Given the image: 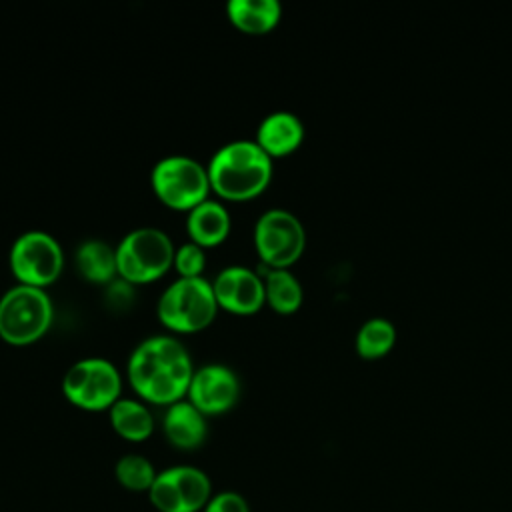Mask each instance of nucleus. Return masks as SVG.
Instances as JSON below:
<instances>
[{
	"label": "nucleus",
	"mask_w": 512,
	"mask_h": 512,
	"mask_svg": "<svg viewBox=\"0 0 512 512\" xmlns=\"http://www.w3.org/2000/svg\"><path fill=\"white\" fill-rule=\"evenodd\" d=\"M212 494L208 474L190 464L160 470L148 490V498L158 512H202Z\"/></svg>",
	"instance_id": "nucleus-10"
},
{
	"label": "nucleus",
	"mask_w": 512,
	"mask_h": 512,
	"mask_svg": "<svg viewBox=\"0 0 512 512\" xmlns=\"http://www.w3.org/2000/svg\"><path fill=\"white\" fill-rule=\"evenodd\" d=\"M172 266L176 268L180 278H198V276H202V272L206 268L204 248L194 244V242H186V244L178 246L176 252H174V264Z\"/></svg>",
	"instance_id": "nucleus-22"
},
{
	"label": "nucleus",
	"mask_w": 512,
	"mask_h": 512,
	"mask_svg": "<svg viewBox=\"0 0 512 512\" xmlns=\"http://www.w3.org/2000/svg\"><path fill=\"white\" fill-rule=\"evenodd\" d=\"M230 226V212L224 208V204L210 198L194 206L186 216V232L190 242L202 248L218 246L224 242L230 234Z\"/></svg>",
	"instance_id": "nucleus-15"
},
{
	"label": "nucleus",
	"mask_w": 512,
	"mask_h": 512,
	"mask_svg": "<svg viewBox=\"0 0 512 512\" xmlns=\"http://www.w3.org/2000/svg\"><path fill=\"white\" fill-rule=\"evenodd\" d=\"M116 482L128 492H146L152 488L158 470L142 454H124L114 466Z\"/></svg>",
	"instance_id": "nucleus-21"
},
{
	"label": "nucleus",
	"mask_w": 512,
	"mask_h": 512,
	"mask_svg": "<svg viewBox=\"0 0 512 512\" xmlns=\"http://www.w3.org/2000/svg\"><path fill=\"white\" fill-rule=\"evenodd\" d=\"M212 288L218 308L238 316L254 314L266 302L264 278L256 270H250L248 266L234 264L222 268L216 274Z\"/></svg>",
	"instance_id": "nucleus-12"
},
{
	"label": "nucleus",
	"mask_w": 512,
	"mask_h": 512,
	"mask_svg": "<svg viewBox=\"0 0 512 512\" xmlns=\"http://www.w3.org/2000/svg\"><path fill=\"white\" fill-rule=\"evenodd\" d=\"M132 296H134L132 284L126 282V280L112 282L108 292H106V298L110 300V304H128L132 300Z\"/></svg>",
	"instance_id": "nucleus-24"
},
{
	"label": "nucleus",
	"mask_w": 512,
	"mask_h": 512,
	"mask_svg": "<svg viewBox=\"0 0 512 512\" xmlns=\"http://www.w3.org/2000/svg\"><path fill=\"white\" fill-rule=\"evenodd\" d=\"M150 184L162 204L180 212H190L208 200V192L212 190L206 166L184 154L160 158L152 166Z\"/></svg>",
	"instance_id": "nucleus-6"
},
{
	"label": "nucleus",
	"mask_w": 512,
	"mask_h": 512,
	"mask_svg": "<svg viewBox=\"0 0 512 512\" xmlns=\"http://www.w3.org/2000/svg\"><path fill=\"white\" fill-rule=\"evenodd\" d=\"M8 262L18 284L46 288L64 268V250L52 234L28 230L12 242Z\"/></svg>",
	"instance_id": "nucleus-8"
},
{
	"label": "nucleus",
	"mask_w": 512,
	"mask_h": 512,
	"mask_svg": "<svg viewBox=\"0 0 512 512\" xmlns=\"http://www.w3.org/2000/svg\"><path fill=\"white\" fill-rule=\"evenodd\" d=\"M122 376L120 370L106 358L90 356L74 362L62 378V394L82 410H110L120 400Z\"/></svg>",
	"instance_id": "nucleus-7"
},
{
	"label": "nucleus",
	"mask_w": 512,
	"mask_h": 512,
	"mask_svg": "<svg viewBox=\"0 0 512 512\" xmlns=\"http://www.w3.org/2000/svg\"><path fill=\"white\" fill-rule=\"evenodd\" d=\"M172 238L154 226L130 230L116 246V264L122 280L148 284L164 276L174 264Z\"/></svg>",
	"instance_id": "nucleus-5"
},
{
	"label": "nucleus",
	"mask_w": 512,
	"mask_h": 512,
	"mask_svg": "<svg viewBox=\"0 0 512 512\" xmlns=\"http://www.w3.org/2000/svg\"><path fill=\"white\" fill-rule=\"evenodd\" d=\"M54 318L52 298L44 288L16 284L0 298V338L12 346L40 340Z\"/></svg>",
	"instance_id": "nucleus-4"
},
{
	"label": "nucleus",
	"mask_w": 512,
	"mask_h": 512,
	"mask_svg": "<svg viewBox=\"0 0 512 512\" xmlns=\"http://www.w3.org/2000/svg\"><path fill=\"white\" fill-rule=\"evenodd\" d=\"M264 278L266 304L278 314H292L300 308L304 292L300 280L288 268H268L260 274Z\"/></svg>",
	"instance_id": "nucleus-19"
},
{
	"label": "nucleus",
	"mask_w": 512,
	"mask_h": 512,
	"mask_svg": "<svg viewBox=\"0 0 512 512\" xmlns=\"http://www.w3.org/2000/svg\"><path fill=\"white\" fill-rule=\"evenodd\" d=\"M306 246V232L296 214L284 208H270L254 224V248L268 268H288Z\"/></svg>",
	"instance_id": "nucleus-9"
},
{
	"label": "nucleus",
	"mask_w": 512,
	"mask_h": 512,
	"mask_svg": "<svg viewBox=\"0 0 512 512\" xmlns=\"http://www.w3.org/2000/svg\"><path fill=\"white\" fill-rule=\"evenodd\" d=\"M76 268L88 282L108 284L118 274L116 248L100 238H88L76 248Z\"/></svg>",
	"instance_id": "nucleus-18"
},
{
	"label": "nucleus",
	"mask_w": 512,
	"mask_h": 512,
	"mask_svg": "<svg viewBox=\"0 0 512 512\" xmlns=\"http://www.w3.org/2000/svg\"><path fill=\"white\" fill-rule=\"evenodd\" d=\"M112 430L128 442H144L154 432V416L142 400L120 398L108 410Z\"/></svg>",
	"instance_id": "nucleus-17"
},
{
	"label": "nucleus",
	"mask_w": 512,
	"mask_h": 512,
	"mask_svg": "<svg viewBox=\"0 0 512 512\" xmlns=\"http://www.w3.org/2000/svg\"><path fill=\"white\" fill-rule=\"evenodd\" d=\"M210 188L224 200L256 198L272 180V158L256 140H232L220 146L208 166Z\"/></svg>",
	"instance_id": "nucleus-2"
},
{
	"label": "nucleus",
	"mask_w": 512,
	"mask_h": 512,
	"mask_svg": "<svg viewBox=\"0 0 512 512\" xmlns=\"http://www.w3.org/2000/svg\"><path fill=\"white\" fill-rule=\"evenodd\" d=\"M226 14L238 30L266 34L280 22L282 6L278 0H228Z\"/></svg>",
	"instance_id": "nucleus-16"
},
{
	"label": "nucleus",
	"mask_w": 512,
	"mask_h": 512,
	"mask_svg": "<svg viewBox=\"0 0 512 512\" xmlns=\"http://www.w3.org/2000/svg\"><path fill=\"white\" fill-rule=\"evenodd\" d=\"M162 430L166 440L178 450H196L208 436L206 416L188 400H178L166 406Z\"/></svg>",
	"instance_id": "nucleus-13"
},
{
	"label": "nucleus",
	"mask_w": 512,
	"mask_h": 512,
	"mask_svg": "<svg viewBox=\"0 0 512 512\" xmlns=\"http://www.w3.org/2000/svg\"><path fill=\"white\" fill-rule=\"evenodd\" d=\"M202 512H252L248 500L234 490H222L212 494Z\"/></svg>",
	"instance_id": "nucleus-23"
},
{
	"label": "nucleus",
	"mask_w": 512,
	"mask_h": 512,
	"mask_svg": "<svg viewBox=\"0 0 512 512\" xmlns=\"http://www.w3.org/2000/svg\"><path fill=\"white\" fill-rule=\"evenodd\" d=\"M126 374L132 390L144 402L170 406L188 394L194 364L176 336L156 334L136 344L128 358Z\"/></svg>",
	"instance_id": "nucleus-1"
},
{
	"label": "nucleus",
	"mask_w": 512,
	"mask_h": 512,
	"mask_svg": "<svg viewBox=\"0 0 512 512\" xmlns=\"http://www.w3.org/2000/svg\"><path fill=\"white\" fill-rule=\"evenodd\" d=\"M218 302L212 282L204 276L176 278L158 298L156 314L162 326L176 334H192L210 326L216 318Z\"/></svg>",
	"instance_id": "nucleus-3"
},
{
	"label": "nucleus",
	"mask_w": 512,
	"mask_h": 512,
	"mask_svg": "<svg viewBox=\"0 0 512 512\" xmlns=\"http://www.w3.org/2000/svg\"><path fill=\"white\" fill-rule=\"evenodd\" d=\"M304 138V124L302 120L288 112L276 110L262 118L256 130V144L270 156H286L294 152Z\"/></svg>",
	"instance_id": "nucleus-14"
},
{
	"label": "nucleus",
	"mask_w": 512,
	"mask_h": 512,
	"mask_svg": "<svg viewBox=\"0 0 512 512\" xmlns=\"http://www.w3.org/2000/svg\"><path fill=\"white\" fill-rule=\"evenodd\" d=\"M396 340V326L384 316L368 318L356 332V350L364 358H378L386 354Z\"/></svg>",
	"instance_id": "nucleus-20"
},
{
	"label": "nucleus",
	"mask_w": 512,
	"mask_h": 512,
	"mask_svg": "<svg viewBox=\"0 0 512 512\" xmlns=\"http://www.w3.org/2000/svg\"><path fill=\"white\" fill-rule=\"evenodd\" d=\"M240 396V380L226 364H204L194 370L186 400L192 402L204 416L228 412Z\"/></svg>",
	"instance_id": "nucleus-11"
}]
</instances>
